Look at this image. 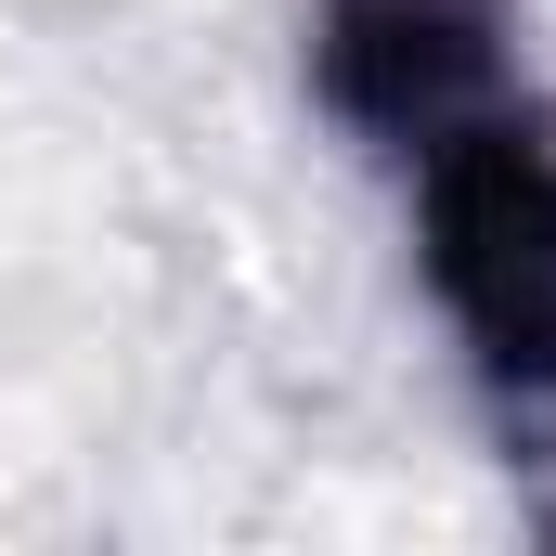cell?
Segmentation results:
<instances>
[{"instance_id": "2", "label": "cell", "mask_w": 556, "mask_h": 556, "mask_svg": "<svg viewBox=\"0 0 556 556\" xmlns=\"http://www.w3.org/2000/svg\"><path fill=\"white\" fill-rule=\"evenodd\" d=\"M311 91L376 155H427L440 130H466L479 104L518 91V52H505L492 0H324L311 13Z\"/></svg>"}, {"instance_id": "1", "label": "cell", "mask_w": 556, "mask_h": 556, "mask_svg": "<svg viewBox=\"0 0 556 556\" xmlns=\"http://www.w3.org/2000/svg\"><path fill=\"white\" fill-rule=\"evenodd\" d=\"M402 181H415V260L492 402H556V130L505 91L427 155H402Z\"/></svg>"}]
</instances>
